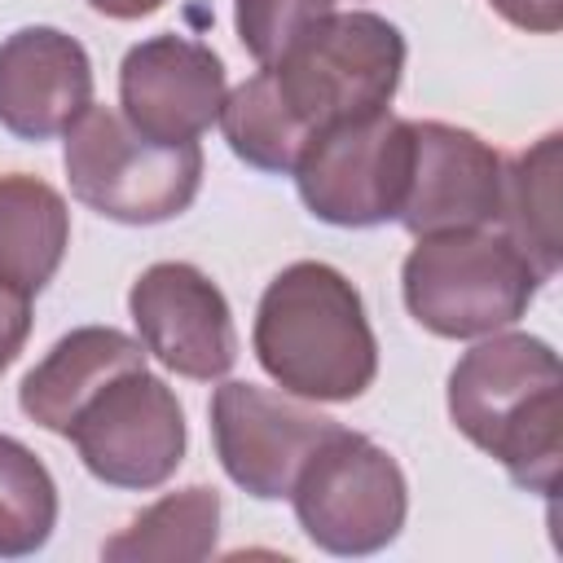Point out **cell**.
<instances>
[{"label":"cell","instance_id":"obj_2","mask_svg":"<svg viewBox=\"0 0 563 563\" xmlns=\"http://www.w3.org/2000/svg\"><path fill=\"white\" fill-rule=\"evenodd\" d=\"M255 356L299 400H356L378 374V343L356 286L317 260L268 282L255 312Z\"/></svg>","mask_w":563,"mask_h":563},{"label":"cell","instance_id":"obj_22","mask_svg":"<svg viewBox=\"0 0 563 563\" xmlns=\"http://www.w3.org/2000/svg\"><path fill=\"white\" fill-rule=\"evenodd\" d=\"M510 26L532 35H554L563 26V0H488Z\"/></svg>","mask_w":563,"mask_h":563},{"label":"cell","instance_id":"obj_11","mask_svg":"<svg viewBox=\"0 0 563 563\" xmlns=\"http://www.w3.org/2000/svg\"><path fill=\"white\" fill-rule=\"evenodd\" d=\"M141 347L154 352L172 374L220 378L238 361V330L220 286L180 260L150 264L128 295Z\"/></svg>","mask_w":563,"mask_h":563},{"label":"cell","instance_id":"obj_21","mask_svg":"<svg viewBox=\"0 0 563 563\" xmlns=\"http://www.w3.org/2000/svg\"><path fill=\"white\" fill-rule=\"evenodd\" d=\"M26 334H31V295L0 282V374L13 365Z\"/></svg>","mask_w":563,"mask_h":563},{"label":"cell","instance_id":"obj_23","mask_svg":"<svg viewBox=\"0 0 563 563\" xmlns=\"http://www.w3.org/2000/svg\"><path fill=\"white\" fill-rule=\"evenodd\" d=\"M97 13H106V18H119V22H132V18H150V13H158L167 0H88Z\"/></svg>","mask_w":563,"mask_h":563},{"label":"cell","instance_id":"obj_20","mask_svg":"<svg viewBox=\"0 0 563 563\" xmlns=\"http://www.w3.org/2000/svg\"><path fill=\"white\" fill-rule=\"evenodd\" d=\"M325 13H334V0H233L238 40L260 66H273Z\"/></svg>","mask_w":563,"mask_h":563},{"label":"cell","instance_id":"obj_19","mask_svg":"<svg viewBox=\"0 0 563 563\" xmlns=\"http://www.w3.org/2000/svg\"><path fill=\"white\" fill-rule=\"evenodd\" d=\"M57 523V484L48 466L18 444L13 435H0V559L35 554Z\"/></svg>","mask_w":563,"mask_h":563},{"label":"cell","instance_id":"obj_5","mask_svg":"<svg viewBox=\"0 0 563 563\" xmlns=\"http://www.w3.org/2000/svg\"><path fill=\"white\" fill-rule=\"evenodd\" d=\"M70 194L119 224H163L180 216L202 180L198 141H154L136 132L123 110L88 106L66 128Z\"/></svg>","mask_w":563,"mask_h":563},{"label":"cell","instance_id":"obj_6","mask_svg":"<svg viewBox=\"0 0 563 563\" xmlns=\"http://www.w3.org/2000/svg\"><path fill=\"white\" fill-rule=\"evenodd\" d=\"M290 501L312 545L330 554H374L405 528L409 488L387 449L334 427L303 462Z\"/></svg>","mask_w":563,"mask_h":563},{"label":"cell","instance_id":"obj_17","mask_svg":"<svg viewBox=\"0 0 563 563\" xmlns=\"http://www.w3.org/2000/svg\"><path fill=\"white\" fill-rule=\"evenodd\" d=\"M559 132L523 150L501 180V233L523 251L541 282L559 273Z\"/></svg>","mask_w":563,"mask_h":563},{"label":"cell","instance_id":"obj_16","mask_svg":"<svg viewBox=\"0 0 563 563\" xmlns=\"http://www.w3.org/2000/svg\"><path fill=\"white\" fill-rule=\"evenodd\" d=\"M220 537V493L207 484L167 493L101 545L110 563H198Z\"/></svg>","mask_w":563,"mask_h":563},{"label":"cell","instance_id":"obj_8","mask_svg":"<svg viewBox=\"0 0 563 563\" xmlns=\"http://www.w3.org/2000/svg\"><path fill=\"white\" fill-rule=\"evenodd\" d=\"M409 176V119L369 114L334 123L308 141L295 163L303 207L339 229L396 220Z\"/></svg>","mask_w":563,"mask_h":563},{"label":"cell","instance_id":"obj_3","mask_svg":"<svg viewBox=\"0 0 563 563\" xmlns=\"http://www.w3.org/2000/svg\"><path fill=\"white\" fill-rule=\"evenodd\" d=\"M405 303L440 339H479L515 325L537 299V268L497 229L427 233L405 260Z\"/></svg>","mask_w":563,"mask_h":563},{"label":"cell","instance_id":"obj_14","mask_svg":"<svg viewBox=\"0 0 563 563\" xmlns=\"http://www.w3.org/2000/svg\"><path fill=\"white\" fill-rule=\"evenodd\" d=\"M136 365H145V352L136 339H128L123 330H110V325H84V330H70L66 339H57L53 352L22 378L18 405L44 431L66 435L79 405L97 387H106L114 374L136 369Z\"/></svg>","mask_w":563,"mask_h":563},{"label":"cell","instance_id":"obj_18","mask_svg":"<svg viewBox=\"0 0 563 563\" xmlns=\"http://www.w3.org/2000/svg\"><path fill=\"white\" fill-rule=\"evenodd\" d=\"M220 132L229 141V150L260 167V172H295L299 154L308 150V128L290 114V106L282 101L273 75L260 66L246 84H238L233 92H224L220 106Z\"/></svg>","mask_w":563,"mask_h":563},{"label":"cell","instance_id":"obj_9","mask_svg":"<svg viewBox=\"0 0 563 563\" xmlns=\"http://www.w3.org/2000/svg\"><path fill=\"white\" fill-rule=\"evenodd\" d=\"M339 422L255 383H224L211 396V435L224 475L260 501L290 497L303 462Z\"/></svg>","mask_w":563,"mask_h":563},{"label":"cell","instance_id":"obj_4","mask_svg":"<svg viewBox=\"0 0 563 563\" xmlns=\"http://www.w3.org/2000/svg\"><path fill=\"white\" fill-rule=\"evenodd\" d=\"M308 136L383 114L400 88L405 35L365 9L325 13L273 66H264Z\"/></svg>","mask_w":563,"mask_h":563},{"label":"cell","instance_id":"obj_13","mask_svg":"<svg viewBox=\"0 0 563 563\" xmlns=\"http://www.w3.org/2000/svg\"><path fill=\"white\" fill-rule=\"evenodd\" d=\"M92 106V62L57 26H22L0 44V123L22 141L66 132Z\"/></svg>","mask_w":563,"mask_h":563},{"label":"cell","instance_id":"obj_15","mask_svg":"<svg viewBox=\"0 0 563 563\" xmlns=\"http://www.w3.org/2000/svg\"><path fill=\"white\" fill-rule=\"evenodd\" d=\"M70 242V211L62 194L35 176H0V282L40 295Z\"/></svg>","mask_w":563,"mask_h":563},{"label":"cell","instance_id":"obj_12","mask_svg":"<svg viewBox=\"0 0 563 563\" xmlns=\"http://www.w3.org/2000/svg\"><path fill=\"white\" fill-rule=\"evenodd\" d=\"M123 119L167 145L198 141L224 106V62L185 35H154L119 66Z\"/></svg>","mask_w":563,"mask_h":563},{"label":"cell","instance_id":"obj_7","mask_svg":"<svg viewBox=\"0 0 563 563\" xmlns=\"http://www.w3.org/2000/svg\"><path fill=\"white\" fill-rule=\"evenodd\" d=\"M84 466L114 488H158L185 457V413L176 391L145 365L97 387L66 427Z\"/></svg>","mask_w":563,"mask_h":563},{"label":"cell","instance_id":"obj_1","mask_svg":"<svg viewBox=\"0 0 563 563\" xmlns=\"http://www.w3.org/2000/svg\"><path fill=\"white\" fill-rule=\"evenodd\" d=\"M453 427L497 457L506 475L554 497L563 466V369L537 334H493L449 374Z\"/></svg>","mask_w":563,"mask_h":563},{"label":"cell","instance_id":"obj_10","mask_svg":"<svg viewBox=\"0 0 563 563\" xmlns=\"http://www.w3.org/2000/svg\"><path fill=\"white\" fill-rule=\"evenodd\" d=\"M501 154L466 128L409 119V176L396 220L413 233L484 229L501 216Z\"/></svg>","mask_w":563,"mask_h":563}]
</instances>
